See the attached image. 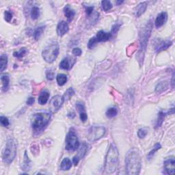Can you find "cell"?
Masks as SVG:
<instances>
[{
	"label": "cell",
	"mask_w": 175,
	"mask_h": 175,
	"mask_svg": "<svg viewBox=\"0 0 175 175\" xmlns=\"http://www.w3.org/2000/svg\"><path fill=\"white\" fill-rule=\"evenodd\" d=\"M126 172L129 175L140 174L142 167V160L138 151L135 148L128 151L125 157Z\"/></svg>",
	"instance_id": "obj_1"
},
{
	"label": "cell",
	"mask_w": 175,
	"mask_h": 175,
	"mask_svg": "<svg viewBox=\"0 0 175 175\" xmlns=\"http://www.w3.org/2000/svg\"><path fill=\"white\" fill-rule=\"evenodd\" d=\"M152 22L151 21H149L144 27H142L141 31L140 32V50L138 52V61H139L140 65H142L144 60V54L146 50L147 44H148L149 37H150L151 31H152Z\"/></svg>",
	"instance_id": "obj_2"
},
{
	"label": "cell",
	"mask_w": 175,
	"mask_h": 175,
	"mask_svg": "<svg viewBox=\"0 0 175 175\" xmlns=\"http://www.w3.org/2000/svg\"><path fill=\"white\" fill-rule=\"evenodd\" d=\"M119 153L116 146L111 144L107 153L105 162V170L107 174H112L117 170L119 163Z\"/></svg>",
	"instance_id": "obj_3"
},
{
	"label": "cell",
	"mask_w": 175,
	"mask_h": 175,
	"mask_svg": "<svg viewBox=\"0 0 175 175\" xmlns=\"http://www.w3.org/2000/svg\"><path fill=\"white\" fill-rule=\"evenodd\" d=\"M51 117V114L48 112H39L34 114L31 119L32 127L34 131L35 132L42 131L49 123Z\"/></svg>",
	"instance_id": "obj_4"
},
{
	"label": "cell",
	"mask_w": 175,
	"mask_h": 175,
	"mask_svg": "<svg viewBox=\"0 0 175 175\" xmlns=\"http://www.w3.org/2000/svg\"><path fill=\"white\" fill-rule=\"evenodd\" d=\"M16 155V144L14 138H8L2 153V159L6 164H11Z\"/></svg>",
	"instance_id": "obj_5"
},
{
	"label": "cell",
	"mask_w": 175,
	"mask_h": 175,
	"mask_svg": "<svg viewBox=\"0 0 175 175\" xmlns=\"http://www.w3.org/2000/svg\"><path fill=\"white\" fill-rule=\"evenodd\" d=\"M59 44L56 41H53L49 44L42 52L44 60L47 63H53L56 60L59 54Z\"/></svg>",
	"instance_id": "obj_6"
},
{
	"label": "cell",
	"mask_w": 175,
	"mask_h": 175,
	"mask_svg": "<svg viewBox=\"0 0 175 175\" xmlns=\"http://www.w3.org/2000/svg\"><path fill=\"white\" fill-rule=\"evenodd\" d=\"M80 144L77 136L73 128L70 129L65 140V148L69 151H75L80 148Z\"/></svg>",
	"instance_id": "obj_7"
},
{
	"label": "cell",
	"mask_w": 175,
	"mask_h": 175,
	"mask_svg": "<svg viewBox=\"0 0 175 175\" xmlns=\"http://www.w3.org/2000/svg\"><path fill=\"white\" fill-rule=\"evenodd\" d=\"M105 128L102 126H93L88 132L87 138L90 142H95L101 139L105 133Z\"/></svg>",
	"instance_id": "obj_8"
},
{
	"label": "cell",
	"mask_w": 175,
	"mask_h": 175,
	"mask_svg": "<svg viewBox=\"0 0 175 175\" xmlns=\"http://www.w3.org/2000/svg\"><path fill=\"white\" fill-rule=\"evenodd\" d=\"M64 102H65V100L63 97L60 95L54 96L49 102V109L51 112L52 113L57 112L62 106Z\"/></svg>",
	"instance_id": "obj_9"
},
{
	"label": "cell",
	"mask_w": 175,
	"mask_h": 175,
	"mask_svg": "<svg viewBox=\"0 0 175 175\" xmlns=\"http://www.w3.org/2000/svg\"><path fill=\"white\" fill-rule=\"evenodd\" d=\"M164 167L166 174H174L175 173V159L174 157L166 159L164 162Z\"/></svg>",
	"instance_id": "obj_10"
},
{
	"label": "cell",
	"mask_w": 175,
	"mask_h": 175,
	"mask_svg": "<svg viewBox=\"0 0 175 175\" xmlns=\"http://www.w3.org/2000/svg\"><path fill=\"white\" fill-rule=\"evenodd\" d=\"M69 30V27L68 23L65 21H62L58 23L57 25V34L59 36H63L68 33Z\"/></svg>",
	"instance_id": "obj_11"
},
{
	"label": "cell",
	"mask_w": 175,
	"mask_h": 175,
	"mask_svg": "<svg viewBox=\"0 0 175 175\" xmlns=\"http://www.w3.org/2000/svg\"><path fill=\"white\" fill-rule=\"evenodd\" d=\"M168 20V14L166 12H162L161 13L158 14L156 19H155V27L157 28H159L163 26V25L165 24L166 21Z\"/></svg>",
	"instance_id": "obj_12"
},
{
	"label": "cell",
	"mask_w": 175,
	"mask_h": 175,
	"mask_svg": "<svg viewBox=\"0 0 175 175\" xmlns=\"http://www.w3.org/2000/svg\"><path fill=\"white\" fill-rule=\"evenodd\" d=\"M112 34L111 32H106L103 30H100L98 32L97 35H96V38H97V42H105L107 40H110V38L112 37Z\"/></svg>",
	"instance_id": "obj_13"
},
{
	"label": "cell",
	"mask_w": 175,
	"mask_h": 175,
	"mask_svg": "<svg viewBox=\"0 0 175 175\" xmlns=\"http://www.w3.org/2000/svg\"><path fill=\"white\" fill-rule=\"evenodd\" d=\"M172 44V42L171 40H163V41L160 42L159 44H157L156 47H155V50L157 53H160L163 51L167 50L168 48L170 47Z\"/></svg>",
	"instance_id": "obj_14"
},
{
	"label": "cell",
	"mask_w": 175,
	"mask_h": 175,
	"mask_svg": "<svg viewBox=\"0 0 175 175\" xmlns=\"http://www.w3.org/2000/svg\"><path fill=\"white\" fill-rule=\"evenodd\" d=\"M147 1H144L140 3L137 7H136V11H135V15L136 17H140L141 15H142L146 11L147 8Z\"/></svg>",
	"instance_id": "obj_15"
},
{
	"label": "cell",
	"mask_w": 175,
	"mask_h": 175,
	"mask_svg": "<svg viewBox=\"0 0 175 175\" xmlns=\"http://www.w3.org/2000/svg\"><path fill=\"white\" fill-rule=\"evenodd\" d=\"M64 14H65L66 17L67 18L68 21L70 22L75 15V12L72 8H70L69 5H67L64 8Z\"/></svg>",
	"instance_id": "obj_16"
},
{
	"label": "cell",
	"mask_w": 175,
	"mask_h": 175,
	"mask_svg": "<svg viewBox=\"0 0 175 175\" xmlns=\"http://www.w3.org/2000/svg\"><path fill=\"white\" fill-rule=\"evenodd\" d=\"M73 64L74 63L71 62V60L70 58L65 57L60 63V68L63 70H70L72 68Z\"/></svg>",
	"instance_id": "obj_17"
},
{
	"label": "cell",
	"mask_w": 175,
	"mask_h": 175,
	"mask_svg": "<svg viewBox=\"0 0 175 175\" xmlns=\"http://www.w3.org/2000/svg\"><path fill=\"white\" fill-rule=\"evenodd\" d=\"M49 93L47 91H42L41 93L40 94L39 97H38V103L40 105H44L47 103L49 98Z\"/></svg>",
	"instance_id": "obj_18"
},
{
	"label": "cell",
	"mask_w": 175,
	"mask_h": 175,
	"mask_svg": "<svg viewBox=\"0 0 175 175\" xmlns=\"http://www.w3.org/2000/svg\"><path fill=\"white\" fill-rule=\"evenodd\" d=\"M89 145L86 142H84L83 144L81 145L80 147V150H79V153L77 156L80 157V159H82L85 157V155L87 154L88 151Z\"/></svg>",
	"instance_id": "obj_19"
},
{
	"label": "cell",
	"mask_w": 175,
	"mask_h": 175,
	"mask_svg": "<svg viewBox=\"0 0 175 175\" xmlns=\"http://www.w3.org/2000/svg\"><path fill=\"white\" fill-rule=\"evenodd\" d=\"M1 81L2 83V90L4 92L7 91L10 84V78L7 74L2 75L1 76Z\"/></svg>",
	"instance_id": "obj_20"
},
{
	"label": "cell",
	"mask_w": 175,
	"mask_h": 175,
	"mask_svg": "<svg viewBox=\"0 0 175 175\" xmlns=\"http://www.w3.org/2000/svg\"><path fill=\"white\" fill-rule=\"evenodd\" d=\"M71 167L72 162L69 158H65V159L62 161L60 165V170H63V171H66V170H70Z\"/></svg>",
	"instance_id": "obj_21"
},
{
	"label": "cell",
	"mask_w": 175,
	"mask_h": 175,
	"mask_svg": "<svg viewBox=\"0 0 175 175\" xmlns=\"http://www.w3.org/2000/svg\"><path fill=\"white\" fill-rule=\"evenodd\" d=\"M44 29H45V26L44 25H40V26L37 27L34 29V31L33 32V36L36 40H38L39 39L40 36L42 34V33L44 32Z\"/></svg>",
	"instance_id": "obj_22"
},
{
	"label": "cell",
	"mask_w": 175,
	"mask_h": 175,
	"mask_svg": "<svg viewBox=\"0 0 175 175\" xmlns=\"http://www.w3.org/2000/svg\"><path fill=\"white\" fill-rule=\"evenodd\" d=\"M168 87V83L167 82H161L155 87V91L157 93H161L166 90Z\"/></svg>",
	"instance_id": "obj_23"
},
{
	"label": "cell",
	"mask_w": 175,
	"mask_h": 175,
	"mask_svg": "<svg viewBox=\"0 0 175 175\" xmlns=\"http://www.w3.org/2000/svg\"><path fill=\"white\" fill-rule=\"evenodd\" d=\"M8 65V57L6 55H1L0 57V71L3 72Z\"/></svg>",
	"instance_id": "obj_24"
},
{
	"label": "cell",
	"mask_w": 175,
	"mask_h": 175,
	"mask_svg": "<svg viewBox=\"0 0 175 175\" xmlns=\"http://www.w3.org/2000/svg\"><path fill=\"white\" fill-rule=\"evenodd\" d=\"M56 81L60 86H62L67 82V76L65 74H58L56 77Z\"/></svg>",
	"instance_id": "obj_25"
},
{
	"label": "cell",
	"mask_w": 175,
	"mask_h": 175,
	"mask_svg": "<svg viewBox=\"0 0 175 175\" xmlns=\"http://www.w3.org/2000/svg\"><path fill=\"white\" fill-rule=\"evenodd\" d=\"M161 148V146L159 143H157V144H155L154 147H153V148L150 151V152H149L148 155H147V159L148 160L152 159L153 156H154L155 154V153H156L157 151H159Z\"/></svg>",
	"instance_id": "obj_26"
},
{
	"label": "cell",
	"mask_w": 175,
	"mask_h": 175,
	"mask_svg": "<svg viewBox=\"0 0 175 175\" xmlns=\"http://www.w3.org/2000/svg\"><path fill=\"white\" fill-rule=\"evenodd\" d=\"M168 114H169V113L164 112H162V111L159 112V114H158V118H157V123H156V128L161 127L162 123H163L164 120V118H165V116Z\"/></svg>",
	"instance_id": "obj_27"
},
{
	"label": "cell",
	"mask_w": 175,
	"mask_h": 175,
	"mask_svg": "<svg viewBox=\"0 0 175 175\" xmlns=\"http://www.w3.org/2000/svg\"><path fill=\"white\" fill-rule=\"evenodd\" d=\"M30 164H31L30 160L29 159L28 155H27V152L25 151V155H24V161H23V164L22 166L23 170H29V169H30Z\"/></svg>",
	"instance_id": "obj_28"
},
{
	"label": "cell",
	"mask_w": 175,
	"mask_h": 175,
	"mask_svg": "<svg viewBox=\"0 0 175 175\" xmlns=\"http://www.w3.org/2000/svg\"><path fill=\"white\" fill-rule=\"evenodd\" d=\"M30 15L32 19H33V20L37 19L40 16V8L37 6H34L31 10Z\"/></svg>",
	"instance_id": "obj_29"
},
{
	"label": "cell",
	"mask_w": 175,
	"mask_h": 175,
	"mask_svg": "<svg viewBox=\"0 0 175 175\" xmlns=\"http://www.w3.org/2000/svg\"><path fill=\"white\" fill-rule=\"evenodd\" d=\"M74 94H75V91H74V90L72 89V88H69L65 92V95L62 96L65 101H68V100H69L70 98H71L72 96L74 95Z\"/></svg>",
	"instance_id": "obj_30"
},
{
	"label": "cell",
	"mask_w": 175,
	"mask_h": 175,
	"mask_svg": "<svg viewBox=\"0 0 175 175\" xmlns=\"http://www.w3.org/2000/svg\"><path fill=\"white\" fill-rule=\"evenodd\" d=\"M101 5H102V8H103V10L105 12L109 11V10L112 9V4L111 3L110 1H108V0H104V1H102Z\"/></svg>",
	"instance_id": "obj_31"
},
{
	"label": "cell",
	"mask_w": 175,
	"mask_h": 175,
	"mask_svg": "<svg viewBox=\"0 0 175 175\" xmlns=\"http://www.w3.org/2000/svg\"><path fill=\"white\" fill-rule=\"evenodd\" d=\"M117 114H118V111H117V109L115 108H108L106 112V116L110 118L116 116Z\"/></svg>",
	"instance_id": "obj_32"
},
{
	"label": "cell",
	"mask_w": 175,
	"mask_h": 175,
	"mask_svg": "<svg viewBox=\"0 0 175 175\" xmlns=\"http://www.w3.org/2000/svg\"><path fill=\"white\" fill-rule=\"evenodd\" d=\"M27 52V49L25 47H23L20 49V50L19 52H15L13 53L14 57H17V58H21V57H23L24 55L26 54Z\"/></svg>",
	"instance_id": "obj_33"
},
{
	"label": "cell",
	"mask_w": 175,
	"mask_h": 175,
	"mask_svg": "<svg viewBox=\"0 0 175 175\" xmlns=\"http://www.w3.org/2000/svg\"><path fill=\"white\" fill-rule=\"evenodd\" d=\"M148 133V129L146 128H141L138 131V136L140 139L144 138Z\"/></svg>",
	"instance_id": "obj_34"
},
{
	"label": "cell",
	"mask_w": 175,
	"mask_h": 175,
	"mask_svg": "<svg viewBox=\"0 0 175 175\" xmlns=\"http://www.w3.org/2000/svg\"><path fill=\"white\" fill-rule=\"evenodd\" d=\"M97 38H96V37L95 36V37H93L91 38L89 40L88 42V47L89 49H93L94 47L95 46V44L97 43Z\"/></svg>",
	"instance_id": "obj_35"
},
{
	"label": "cell",
	"mask_w": 175,
	"mask_h": 175,
	"mask_svg": "<svg viewBox=\"0 0 175 175\" xmlns=\"http://www.w3.org/2000/svg\"><path fill=\"white\" fill-rule=\"evenodd\" d=\"M0 123H1V125H3L4 127H8L10 125L9 120H8V118H6V116H3L0 117Z\"/></svg>",
	"instance_id": "obj_36"
},
{
	"label": "cell",
	"mask_w": 175,
	"mask_h": 175,
	"mask_svg": "<svg viewBox=\"0 0 175 175\" xmlns=\"http://www.w3.org/2000/svg\"><path fill=\"white\" fill-rule=\"evenodd\" d=\"M4 19L7 22H10L12 19V14L10 11L6 10V11L4 12Z\"/></svg>",
	"instance_id": "obj_37"
},
{
	"label": "cell",
	"mask_w": 175,
	"mask_h": 175,
	"mask_svg": "<svg viewBox=\"0 0 175 175\" xmlns=\"http://www.w3.org/2000/svg\"><path fill=\"white\" fill-rule=\"evenodd\" d=\"M46 77L48 80H53L55 77L54 72L52 70H48L46 72Z\"/></svg>",
	"instance_id": "obj_38"
},
{
	"label": "cell",
	"mask_w": 175,
	"mask_h": 175,
	"mask_svg": "<svg viewBox=\"0 0 175 175\" xmlns=\"http://www.w3.org/2000/svg\"><path fill=\"white\" fill-rule=\"evenodd\" d=\"M76 108L80 113L85 112L84 105V104L82 103V102H77V103H76Z\"/></svg>",
	"instance_id": "obj_39"
},
{
	"label": "cell",
	"mask_w": 175,
	"mask_h": 175,
	"mask_svg": "<svg viewBox=\"0 0 175 175\" xmlns=\"http://www.w3.org/2000/svg\"><path fill=\"white\" fill-rule=\"evenodd\" d=\"M72 54L76 55V56H80L82 53V51L80 48L79 47H75L72 49Z\"/></svg>",
	"instance_id": "obj_40"
},
{
	"label": "cell",
	"mask_w": 175,
	"mask_h": 175,
	"mask_svg": "<svg viewBox=\"0 0 175 175\" xmlns=\"http://www.w3.org/2000/svg\"><path fill=\"white\" fill-rule=\"evenodd\" d=\"M80 120L82 121L83 123H85L88 119V116L86 112H83L80 113Z\"/></svg>",
	"instance_id": "obj_41"
},
{
	"label": "cell",
	"mask_w": 175,
	"mask_h": 175,
	"mask_svg": "<svg viewBox=\"0 0 175 175\" xmlns=\"http://www.w3.org/2000/svg\"><path fill=\"white\" fill-rule=\"evenodd\" d=\"M85 8H86V12L87 15L90 16L94 10V6H86V7H85Z\"/></svg>",
	"instance_id": "obj_42"
},
{
	"label": "cell",
	"mask_w": 175,
	"mask_h": 175,
	"mask_svg": "<svg viewBox=\"0 0 175 175\" xmlns=\"http://www.w3.org/2000/svg\"><path fill=\"white\" fill-rule=\"evenodd\" d=\"M120 29V25L119 24H115L112 26V31H111V33H112V34H116L117 32L118 31V29Z\"/></svg>",
	"instance_id": "obj_43"
},
{
	"label": "cell",
	"mask_w": 175,
	"mask_h": 175,
	"mask_svg": "<svg viewBox=\"0 0 175 175\" xmlns=\"http://www.w3.org/2000/svg\"><path fill=\"white\" fill-rule=\"evenodd\" d=\"M35 99L34 97H29L28 99L27 100V104L28 105H32L34 103Z\"/></svg>",
	"instance_id": "obj_44"
},
{
	"label": "cell",
	"mask_w": 175,
	"mask_h": 175,
	"mask_svg": "<svg viewBox=\"0 0 175 175\" xmlns=\"http://www.w3.org/2000/svg\"><path fill=\"white\" fill-rule=\"evenodd\" d=\"M80 157H79L77 155H76V156H75L73 158H72V163L75 166H77L79 163V161H80Z\"/></svg>",
	"instance_id": "obj_45"
},
{
	"label": "cell",
	"mask_w": 175,
	"mask_h": 175,
	"mask_svg": "<svg viewBox=\"0 0 175 175\" xmlns=\"http://www.w3.org/2000/svg\"><path fill=\"white\" fill-rule=\"evenodd\" d=\"M68 116L70 118H73L75 116V114L74 112H70L69 114H68Z\"/></svg>",
	"instance_id": "obj_46"
},
{
	"label": "cell",
	"mask_w": 175,
	"mask_h": 175,
	"mask_svg": "<svg viewBox=\"0 0 175 175\" xmlns=\"http://www.w3.org/2000/svg\"><path fill=\"white\" fill-rule=\"evenodd\" d=\"M172 86L174 87V73L172 75Z\"/></svg>",
	"instance_id": "obj_47"
},
{
	"label": "cell",
	"mask_w": 175,
	"mask_h": 175,
	"mask_svg": "<svg viewBox=\"0 0 175 175\" xmlns=\"http://www.w3.org/2000/svg\"><path fill=\"white\" fill-rule=\"evenodd\" d=\"M123 1H117V4H121L123 3Z\"/></svg>",
	"instance_id": "obj_48"
}]
</instances>
